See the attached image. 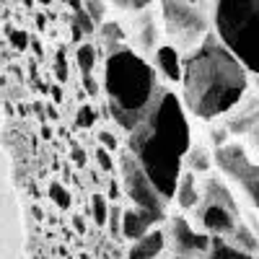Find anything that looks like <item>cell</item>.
Listing matches in <instances>:
<instances>
[{
	"label": "cell",
	"instance_id": "1",
	"mask_svg": "<svg viewBox=\"0 0 259 259\" xmlns=\"http://www.w3.org/2000/svg\"><path fill=\"white\" fill-rule=\"evenodd\" d=\"M189 148L192 130L184 99H179L171 89H161L148 114L130 130L127 150L140 161L145 174L163 197L174 200Z\"/></svg>",
	"mask_w": 259,
	"mask_h": 259
},
{
	"label": "cell",
	"instance_id": "2",
	"mask_svg": "<svg viewBox=\"0 0 259 259\" xmlns=\"http://www.w3.org/2000/svg\"><path fill=\"white\" fill-rule=\"evenodd\" d=\"M182 99L187 112L200 119H218L233 112L249 91V70L218 34L210 31L197 47L184 52Z\"/></svg>",
	"mask_w": 259,
	"mask_h": 259
},
{
	"label": "cell",
	"instance_id": "3",
	"mask_svg": "<svg viewBox=\"0 0 259 259\" xmlns=\"http://www.w3.org/2000/svg\"><path fill=\"white\" fill-rule=\"evenodd\" d=\"M104 96L109 117L130 133L161 94V73L135 47L122 45L104 60Z\"/></svg>",
	"mask_w": 259,
	"mask_h": 259
},
{
	"label": "cell",
	"instance_id": "4",
	"mask_svg": "<svg viewBox=\"0 0 259 259\" xmlns=\"http://www.w3.org/2000/svg\"><path fill=\"white\" fill-rule=\"evenodd\" d=\"M212 31L259 75V0H212Z\"/></svg>",
	"mask_w": 259,
	"mask_h": 259
},
{
	"label": "cell",
	"instance_id": "5",
	"mask_svg": "<svg viewBox=\"0 0 259 259\" xmlns=\"http://www.w3.org/2000/svg\"><path fill=\"white\" fill-rule=\"evenodd\" d=\"M194 218H197L200 228L210 236H221V239L233 236V231L241 223V215L239 205L233 200V192L223 184V179L207 177L202 182V200L194 207Z\"/></svg>",
	"mask_w": 259,
	"mask_h": 259
},
{
	"label": "cell",
	"instance_id": "6",
	"mask_svg": "<svg viewBox=\"0 0 259 259\" xmlns=\"http://www.w3.org/2000/svg\"><path fill=\"white\" fill-rule=\"evenodd\" d=\"M163 31L168 34L171 45L182 52H189L210 34V21L197 3L187 0H161Z\"/></svg>",
	"mask_w": 259,
	"mask_h": 259
},
{
	"label": "cell",
	"instance_id": "7",
	"mask_svg": "<svg viewBox=\"0 0 259 259\" xmlns=\"http://www.w3.org/2000/svg\"><path fill=\"white\" fill-rule=\"evenodd\" d=\"M117 168H119V182H122V189H124V197L135 207L156 212L158 218H166V202L168 200L158 192V187L150 182L145 168L140 166V161L130 153V150L119 156Z\"/></svg>",
	"mask_w": 259,
	"mask_h": 259
},
{
	"label": "cell",
	"instance_id": "8",
	"mask_svg": "<svg viewBox=\"0 0 259 259\" xmlns=\"http://www.w3.org/2000/svg\"><path fill=\"white\" fill-rule=\"evenodd\" d=\"M215 163L226 177H231L239 189L246 194V200L259 207V163H254L241 143H226L215 150Z\"/></svg>",
	"mask_w": 259,
	"mask_h": 259
},
{
	"label": "cell",
	"instance_id": "9",
	"mask_svg": "<svg viewBox=\"0 0 259 259\" xmlns=\"http://www.w3.org/2000/svg\"><path fill=\"white\" fill-rule=\"evenodd\" d=\"M166 241L171 244L174 256H200L207 254L212 246V236L205 233L202 228L197 231L184 215H174L168 221V231H166Z\"/></svg>",
	"mask_w": 259,
	"mask_h": 259
},
{
	"label": "cell",
	"instance_id": "10",
	"mask_svg": "<svg viewBox=\"0 0 259 259\" xmlns=\"http://www.w3.org/2000/svg\"><path fill=\"white\" fill-rule=\"evenodd\" d=\"M133 47L140 55H153L158 50V24L153 11H140L133 21Z\"/></svg>",
	"mask_w": 259,
	"mask_h": 259
},
{
	"label": "cell",
	"instance_id": "11",
	"mask_svg": "<svg viewBox=\"0 0 259 259\" xmlns=\"http://www.w3.org/2000/svg\"><path fill=\"white\" fill-rule=\"evenodd\" d=\"M163 218H158L156 212H148V210H140V207H124L122 212V239L127 241H138L140 236H145L153 226H158Z\"/></svg>",
	"mask_w": 259,
	"mask_h": 259
},
{
	"label": "cell",
	"instance_id": "12",
	"mask_svg": "<svg viewBox=\"0 0 259 259\" xmlns=\"http://www.w3.org/2000/svg\"><path fill=\"white\" fill-rule=\"evenodd\" d=\"M153 65L161 73V78H166L168 83H182V73H184V52L177 50L174 45H161L153 52Z\"/></svg>",
	"mask_w": 259,
	"mask_h": 259
},
{
	"label": "cell",
	"instance_id": "13",
	"mask_svg": "<svg viewBox=\"0 0 259 259\" xmlns=\"http://www.w3.org/2000/svg\"><path fill=\"white\" fill-rule=\"evenodd\" d=\"M166 231L163 228H150L145 236H140L138 241H133V246L127 249V259H158L161 251L166 249Z\"/></svg>",
	"mask_w": 259,
	"mask_h": 259
},
{
	"label": "cell",
	"instance_id": "14",
	"mask_svg": "<svg viewBox=\"0 0 259 259\" xmlns=\"http://www.w3.org/2000/svg\"><path fill=\"white\" fill-rule=\"evenodd\" d=\"M174 200H177V205L182 210H194V207L200 205V200H202V184L197 182V174H194V171L187 168L184 174H182V179L177 184Z\"/></svg>",
	"mask_w": 259,
	"mask_h": 259
},
{
	"label": "cell",
	"instance_id": "15",
	"mask_svg": "<svg viewBox=\"0 0 259 259\" xmlns=\"http://www.w3.org/2000/svg\"><path fill=\"white\" fill-rule=\"evenodd\" d=\"M96 34H99V47H101L106 55L114 52V50H119V47L124 45V31H122L119 24H114V21H104Z\"/></svg>",
	"mask_w": 259,
	"mask_h": 259
},
{
	"label": "cell",
	"instance_id": "16",
	"mask_svg": "<svg viewBox=\"0 0 259 259\" xmlns=\"http://www.w3.org/2000/svg\"><path fill=\"white\" fill-rule=\"evenodd\" d=\"M207 259H259V256L241 251L239 246H233L231 241L221 239V236H212V246L207 251Z\"/></svg>",
	"mask_w": 259,
	"mask_h": 259
},
{
	"label": "cell",
	"instance_id": "17",
	"mask_svg": "<svg viewBox=\"0 0 259 259\" xmlns=\"http://www.w3.org/2000/svg\"><path fill=\"white\" fill-rule=\"evenodd\" d=\"M96 62H99V47L91 45V41H80L78 50H75V65H78L80 75L83 73H94Z\"/></svg>",
	"mask_w": 259,
	"mask_h": 259
},
{
	"label": "cell",
	"instance_id": "18",
	"mask_svg": "<svg viewBox=\"0 0 259 259\" xmlns=\"http://www.w3.org/2000/svg\"><path fill=\"white\" fill-rule=\"evenodd\" d=\"M231 244H233V246H239L241 251L259 254V241H256V236L251 233V228H249L246 223H239V228H236L233 236H231Z\"/></svg>",
	"mask_w": 259,
	"mask_h": 259
},
{
	"label": "cell",
	"instance_id": "19",
	"mask_svg": "<svg viewBox=\"0 0 259 259\" xmlns=\"http://www.w3.org/2000/svg\"><path fill=\"white\" fill-rule=\"evenodd\" d=\"M187 168L189 171H194V174H207V171H210V166H212V158L207 156V150L205 148H189V153H187Z\"/></svg>",
	"mask_w": 259,
	"mask_h": 259
},
{
	"label": "cell",
	"instance_id": "20",
	"mask_svg": "<svg viewBox=\"0 0 259 259\" xmlns=\"http://www.w3.org/2000/svg\"><path fill=\"white\" fill-rule=\"evenodd\" d=\"M47 197H50L52 205H57L60 210H70V205H73V194L68 192V187H65L62 182H50Z\"/></svg>",
	"mask_w": 259,
	"mask_h": 259
},
{
	"label": "cell",
	"instance_id": "21",
	"mask_svg": "<svg viewBox=\"0 0 259 259\" xmlns=\"http://www.w3.org/2000/svg\"><path fill=\"white\" fill-rule=\"evenodd\" d=\"M109 202H106V194H91V218H94V226L104 228L106 221H109Z\"/></svg>",
	"mask_w": 259,
	"mask_h": 259
},
{
	"label": "cell",
	"instance_id": "22",
	"mask_svg": "<svg viewBox=\"0 0 259 259\" xmlns=\"http://www.w3.org/2000/svg\"><path fill=\"white\" fill-rule=\"evenodd\" d=\"M99 119V112H96V106L94 104H80L78 106V114H75V127L80 130H91Z\"/></svg>",
	"mask_w": 259,
	"mask_h": 259
},
{
	"label": "cell",
	"instance_id": "23",
	"mask_svg": "<svg viewBox=\"0 0 259 259\" xmlns=\"http://www.w3.org/2000/svg\"><path fill=\"white\" fill-rule=\"evenodd\" d=\"M6 39L11 41V47L18 50V52H26L29 45H31V39L24 29H16V26H6Z\"/></svg>",
	"mask_w": 259,
	"mask_h": 259
},
{
	"label": "cell",
	"instance_id": "24",
	"mask_svg": "<svg viewBox=\"0 0 259 259\" xmlns=\"http://www.w3.org/2000/svg\"><path fill=\"white\" fill-rule=\"evenodd\" d=\"M122 212H124V210L114 202L112 210H109V221H106V228H109V233H112L114 241H122Z\"/></svg>",
	"mask_w": 259,
	"mask_h": 259
},
{
	"label": "cell",
	"instance_id": "25",
	"mask_svg": "<svg viewBox=\"0 0 259 259\" xmlns=\"http://www.w3.org/2000/svg\"><path fill=\"white\" fill-rule=\"evenodd\" d=\"M94 161L99 163V168L104 171V174H112V171L117 168V161L112 158V150H106L104 145L94 148Z\"/></svg>",
	"mask_w": 259,
	"mask_h": 259
},
{
	"label": "cell",
	"instance_id": "26",
	"mask_svg": "<svg viewBox=\"0 0 259 259\" xmlns=\"http://www.w3.org/2000/svg\"><path fill=\"white\" fill-rule=\"evenodd\" d=\"M52 73H55V78H57V83H65L68 80V55H65V50L60 47L57 52H55V60H52Z\"/></svg>",
	"mask_w": 259,
	"mask_h": 259
},
{
	"label": "cell",
	"instance_id": "27",
	"mask_svg": "<svg viewBox=\"0 0 259 259\" xmlns=\"http://www.w3.org/2000/svg\"><path fill=\"white\" fill-rule=\"evenodd\" d=\"M114 8L124 11V13H140V11H148L156 0H112Z\"/></svg>",
	"mask_w": 259,
	"mask_h": 259
},
{
	"label": "cell",
	"instance_id": "28",
	"mask_svg": "<svg viewBox=\"0 0 259 259\" xmlns=\"http://www.w3.org/2000/svg\"><path fill=\"white\" fill-rule=\"evenodd\" d=\"M83 8H85V13L94 18L96 26L104 24V16H106V3H104V0H83Z\"/></svg>",
	"mask_w": 259,
	"mask_h": 259
},
{
	"label": "cell",
	"instance_id": "29",
	"mask_svg": "<svg viewBox=\"0 0 259 259\" xmlns=\"http://www.w3.org/2000/svg\"><path fill=\"white\" fill-rule=\"evenodd\" d=\"M80 80H83V91L89 94L91 99H96V96L101 94V89H104V85H99V80L94 78V73H83Z\"/></svg>",
	"mask_w": 259,
	"mask_h": 259
},
{
	"label": "cell",
	"instance_id": "30",
	"mask_svg": "<svg viewBox=\"0 0 259 259\" xmlns=\"http://www.w3.org/2000/svg\"><path fill=\"white\" fill-rule=\"evenodd\" d=\"M99 145H104L106 150H112V153L119 150V140H117V135L112 133V130H101L99 133Z\"/></svg>",
	"mask_w": 259,
	"mask_h": 259
},
{
	"label": "cell",
	"instance_id": "31",
	"mask_svg": "<svg viewBox=\"0 0 259 259\" xmlns=\"http://www.w3.org/2000/svg\"><path fill=\"white\" fill-rule=\"evenodd\" d=\"M70 161L75 166H85V153H83V148L78 143H70Z\"/></svg>",
	"mask_w": 259,
	"mask_h": 259
},
{
	"label": "cell",
	"instance_id": "32",
	"mask_svg": "<svg viewBox=\"0 0 259 259\" xmlns=\"http://www.w3.org/2000/svg\"><path fill=\"white\" fill-rule=\"evenodd\" d=\"M73 228H75V233H78V236H83V233H85V223H83L80 215H73Z\"/></svg>",
	"mask_w": 259,
	"mask_h": 259
},
{
	"label": "cell",
	"instance_id": "33",
	"mask_svg": "<svg viewBox=\"0 0 259 259\" xmlns=\"http://www.w3.org/2000/svg\"><path fill=\"white\" fill-rule=\"evenodd\" d=\"M50 94H52L55 104H60V101H62V89H60V85H52V91H50Z\"/></svg>",
	"mask_w": 259,
	"mask_h": 259
},
{
	"label": "cell",
	"instance_id": "34",
	"mask_svg": "<svg viewBox=\"0 0 259 259\" xmlns=\"http://www.w3.org/2000/svg\"><path fill=\"white\" fill-rule=\"evenodd\" d=\"M41 138H45V140H52V127H50V124L41 127Z\"/></svg>",
	"mask_w": 259,
	"mask_h": 259
},
{
	"label": "cell",
	"instance_id": "35",
	"mask_svg": "<svg viewBox=\"0 0 259 259\" xmlns=\"http://www.w3.org/2000/svg\"><path fill=\"white\" fill-rule=\"evenodd\" d=\"M31 50H34V55H36V57H41V45H39L36 39H31Z\"/></svg>",
	"mask_w": 259,
	"mask_h": 259
},
{
	"label": "cell",
	"instance_id": "36",
	"mask_svg": "<svg viewBox=\"0 0 259 259\" xmlns=\"http://www.w3.org/2000/svg\"><path fill=\"white\" fill-rule=\"evenodd\" d=\"M47 114H50V119H60V114H57L55 106H47Z\"/></svg>",
	"mask_w": 259,
	"mask_h": 259
},
{
	"label": "cell",
	"instance_id": "37",
	"mask_svg": "<svg viewBox=\"0 0 259 259\" xmlns=\"http://www.w3.org/2000/svg\"><path fill=\"white\" fill-rule=\"evenodd\" d=\"M31 215H34V221H41V210H39V207H36V205H34V207H31Z\"/></svg>",
	"mask_w": 259,
	"mask_h": 259
},
{
	"label": "cell",
	"instance_id": "38",
	"mask_svg": "<svg viewBox=\"0 0 259 259\" xmlns=\"http://www.w3.org/2000/svg\"><path fill=\"white\" fill-rule=\"evenodd\" d=\"M21 3H24L26 8H34V3H36V0H21Z\"/></svg>",
	"mask_w": 259,
	"mask_h": 259
},
{
	"label": "cell",
	"instance_id": "39",
	"mask_svg": "<svg viewBox=\"0 0 259 259\" xmlns=\"http://www.w3.org/2000/svg\"><path fill=\"white\" fill-rule=\"evenodd\" d=\"M36 3H41V6L47 8V6H52V3H55V0H36Z\"/></svg>",
	"mask_w": 259,
	"mask_h": 259
},
{
	"label": "cell",
	"instance_id": "40",
	"mask_svg": "<svg viewBox=\"0 0 259 259\" xmlns=\"http://www.w3.org/2000/svg\"><path fill=\"white\" fill-rule=\"evenodd\" d=\"M251 135H259V124H256V127L251 130Z\"/></svg>",
	"mask_w": 259,
	"mask_h": 259
},
{
	"label": "cell",
	"instance_id": "41",
	"mask_svg": "<svg viewBox=\"0 0 259 259\" xmlns=\"http://www.w3.org/2000/svg\"><path fill=\"white\" fill-rule=\"evenodd\" d=\"M174 259H197V256H174Z\"/></svg>",
	"mask_w": 259,
	"mask_h": 259
},
{
	"label": "cell",
	"instance_id": "42",
	"mask_svg": "<svg viewBox=\"0 0 259 259\" xmlns=\"http://www.w3.org/2000/svg\"><path fill=\"white\" fill-rule=\"evenodd\" d=\"M68 3H70V0H68Z\"/></svg>",
	"mask_w": 259,
	"mask_h": 259
}]
</instances>
